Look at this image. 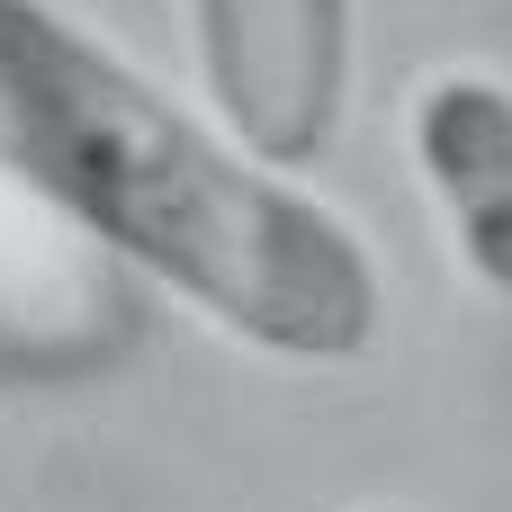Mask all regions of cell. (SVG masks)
I'll list each match as a JSON object with an SVG mask.
<instances>
[{
	"instance_id": "7a4b0ae2",
	"label": "cell",
	"mask_w": 512,
	"mask_h": 512,
	"mask_svg": "<svg viewBox=\"0 0 512 512\" xmlns=\"http://www.w3.org/2000/svg\"><path fill=\"white\" fill-rule=\"evenodd\" d=\"M180 18L207 108L279 171H315L351 108L360 0H180Z\"/></svg>"
},
{
	"instance_id": "277c9868",
	"label": "cell",
	"mask_w": 512,
	"mask_h": 512,
	"mask_svg": "<svg viewBox=\"0 0 512 512\" xmlns=\"http://www.w3.org/2000/svg\"><path fill=\"white\" fill-rule=\"evenodd\" d=\"M126 333V270L0 180V369H99Z\"/></svg>"
},
{
	"instance_id": "6da1fadb",
	"label": "cell",
	"mask_w": 512,
	"mask_h": 512,
	"mask_svg": "<svg viewBox=\"0 0 512 512\" xmlns=\"http://www.w3.org/2000/svg\"><path fill=\"white\" fill-rule=\"evenodd\" d=\"M0 180L261 360L351 369L387 324L369 234L63 0H0Z\"/></svg>"
},
{
	"instance_id": "5b68a950",
	"label": "cell",
	"mask_w": 512,
	"mask_h": 512,
	"mask_svg": "<svg viewBox=\"0 0 512 512\" xmlns=\"http://www.w3.org/2000/svg\"><path fill=\"white\" fill-rule=\"evenodd\" d=\"M351 512H414V504H351Z\"/></svg>"
},
{
	"instance_id": "3957f363",
	"label": "cell",
	"mask_w": 512,
	"mask_h": 512,
	"mask_svg": "<svg viewBox=\"0 0 512 512\" xmlns=\"http://www.w3.org/2000/svg\"><path fill=\"white\" fill-rule=\"evenodd\" d=\"M405 153L441 216L450 261L512 306V81L495 63H441L405 99Z\"/></svg>"
}]
</instances>
